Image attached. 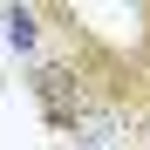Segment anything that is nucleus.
<instances>
[{
  "instance_id": "f257e3e1",
  "label": "nucleus",
  "mask_w": 150,
  "mask_h": 150,
  "mask_svg": "<svg viewBox=\"0 0 150 150\" xmlns=\"http://www.w3.org/2000/svg\"><path fill=\"white\" fill-rule=\"evenodd\" d=\"M28 103H34L48 137H75V143H109L116 137L103 103H96V89H89V75H82V62L55 41L28 62Z\"/></svg>"
},
{
  "instance_id": "f03ea898",
  "label": "nucleus",
  "mask_w": 150,
  "mask_h": 150,
  "mask_svg": "<svg viewBox=\"0 0 150 150\" xmlns=\"http://www.w3.org/2000/svg\"><path fill=\"white\" fill-rule=\"evenodd\" d=\"M130 123H123V137L130 150H150V0L137 7V41H130Z\"/></svg>"
},
{
  "instance_id": "7ed1b4c3",
  "label": "nucleus",
  "mask_w": 150,
  "mask_h": 150,
  "mask_svg": "<svg viewBox=\"0 0 150 150\" xmlns=\"http://www.w3.org/2000/svg\"><path fill=\"white\" fill-rule=\"evenodd\" d=\"M0 34L21 62H34L48 48V0H14V7H0Z\"/></svg>"
},
{
  "instance_id": "20e7f679",
  "label": "nucleus",
  "mask_w": 150,
  "mask_h": 150,
  "mask_svg": "<svg viewBox=\"0 0 150 150\" xmlns=\"http://www.w3.org/2000/svg\"><path fill=\"white\" fill-rule=\"evenodd\" d=\"M62 150H130V143H62Z\"/></svg>"
}]
</instances>
